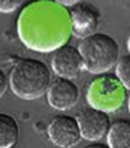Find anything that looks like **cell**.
I'll use <instances>...</instances> for the list:
<instances>
[{
  "instance_id": "1",
  "label": "cell",
  "mask_w": 130,
  "mask_h": 148,
  "mask_svg": "<svg viewBox=\"0 0 130 148\" xmlns=\"http://www.w3.org/2000/svg\"><path fill=\"white\" fill-rule=\"evenodd\" d=\"M51 84V71L36 58H22L10 73V89L22 100H36L47 94Z\"/></svg>"
},
{
  "instance_id": "2",
  "label": "cell",
  "mask_w": 130,
  "mask_h": 148,
  "mask_svg": "<svg viewBox=\"0 0 130 148\" xmlns=\"http://www.w3.org/2000/svg\"><path fill=\"white\" fill-rule=\"evenodd\" d=\"M83 58V69L98 75L109 71L120 58V47L115 39L107 33H94L79 43Z\"/></svg>"
},
{
  "instance_id": "3",
  "label": "cell",
  "mask_w": 130,
  "mask_h": 148,
  "mask_svg": "<svg viewBox=\"0 0 130 148\" xmlns=\"http://www.w3.org/2000/svg\"><path fill=\"white\" fill-rule=\"evenodd\" d=\"M47 136L50 141L60 148H71L82 138L78 119L69 115L54 116L47 126Z\"/></svg>"
},
{
  "instance_id": "4",
  "label": "cell",
  "mask_w": 130,
  "mask_h": 148,
  "mask_svg": "<svg viewBox=\"0 0 130 148\" xmlns=\"http://www.w3.org/2000/svg\"><path fill=\"white\" fill-rule=\"evenodd\" d=\"M76 119L80 127L82 138L94 143L104 138L112 125L109 115L101 108H85Z\"/></svg>"
},
{
  "instance_id": "5",
  "label": "cell",
  "mask_w": 130,
  "mask_h": 148,
  "mask_svg": "<svg viewBox=\"0 0 130 148\" xmlns=\"http://www.w3.org/2000/svg\"><path fill=\"white\" fill-rule=\"evenodd\" d=\"M69 22L73 36L79 39L89 38L97 32L100 25V13L94 6L80 1L72 7Z\"/></svg>"
},
{
  "instance_id": "6",
  "label": "cell",
  "mask_w": 130,
  "mask_h": 148,
  "mask_svg": "<svg viewBox=\"0 0 130 148\" xmlns=\"http://www.w3.org/2000/svg\"><path fill=\"white\" fill-rule=\"evenodd\" d=\"M51 69L60 77L73 79L83 69V58L79 47L71 45L60 46L51 58Z\"/></svg>"
},
{
  "instance_id": "7",
  "label": "cell",
  "mask_w": 130,
  "mask_h": 148,
  "mask_svg": "<svg viewBox=\"0 0 130 148\" xmlns=\"http://www.w3.org/2000/svg\"><path fill=\"white\" fill-rule=\"evenodd\" d=\"M79 100V87L72 79L57 77L47 90V103L57 111L71 110Z\"/></svg>"
},
{
  "instance_id": "8",
  "label": "cell",
  "mask_w": 130,
  "mask_h": 148,
  "mask_svg": "<svg viewBox=\"0 0 130 148\" xmlns=\"http://www.w3.org/2000/svg\"><path fill=\"white\" fill-rule=\"evenodd\" d=\"M107 144L111 148H130V119L114 121L107 134Z\"/></svg>"
},
{
  "instance_id": "9",
  "label": "cell",
  "mask_w": 130,
  "mask_h": 148,
  "mask_svg": "<svg viewBox=\"0 0 130 148\" xmlns=\"http://www.w3.org/2000/svg\"><path fill=\"white\" fill-rule=\"evenodd\" d=\"M20 138L18 122L8 114H0V148H13Z\"/></svg>"
},
{
  "instance_id": "10",
  "label": "cell",
  "mask_w": 130,
  "mask_h": 148,
  "mask_svg": "<svg viewBox=\"0 0 130 148\" xmlns=\"http://www.w3.org/2000/svg\"><path fill=\"white\" fill-rule=\"evenodd\" d=\"M115 73L118 80L123 84L125 89L130 90V53L127 56H122L115 65Z\"/></svg>"
},
{
  "instance_id": "11",
  "label": "cell",
  "mask_w": 130,
  "mask_h": 148,
  "mask_svg": "<svg viewBox=\"0 0 130 148\" xmlns=\"http://www.w3.org/2000/svg\"><path fill=\"white\" fill-rule=\"evenodd\" d=\"M22 4V0H0V11L4 14L14 13Z\"/></svg>"
},
{
  "instance_id": "12",
  "label": "cell",
  "mask_w": 130,
  "mask_h": 148,
  "mask_svg": "<svg viewBox=\"0 0 130 148\" xmlns=\"http://www.w3.org/2000/svg\"><path fill=\"white\" fill-rule=\"evenodd\" d=\"M0 82H1V87H0V94L3 96L7 90V76L3 71H0Z\"/></svg>"
},
{
  "instance_id": "13",
  "label": "cell",
  "mask_w": 130,
  "mask_h": 148,
  "mask_svg": "<svg viewBox=\"0 0 130 148\" xmlns=\"http://www.w3.org/2000/svg\"><path fill=\"white\" fill-rule=\"evenodd\" d=\"M54 1L61 4V6H65V7H73L75 4L80 3L82 0H54Z\"/></svg>"
},
{
  "instance_id": "14",
  "label": "cell",
  "mask_w": 130,
  "mask_h": 148,
  "mask_svg": "<svg viewBox=\"0 0 130 148\" xmlns=\"http://www.w3.org/2000/svg\"><path fill=\"white\" fill-rule=\"evenodd\" d=\"M86 148H111L108 144H103V143H96V144H90Z\"/></svg>"
},
{
  "instance_id": "15",
  "label": "cell",
  "mask_w": 130,
  "mask_h": 148,
  "mask_svg": "<svg viewBox=\"0 0 130 148\" xmlns=\"http://www.w3.org/2000/svg\"><path fill=\"white\" fill-rule=\"evenodd\" d=\"M127 50L130 53V33H129V38H127Z\"/></svg>"
},
{
  "instance_id": "16",
  "label": "cell",
  "mask_w": 130,
  "mask_h": 148,
  "mask_svg": "<svg viewBox=\"0 0 130 148\" xmlns=\"http://www.w3.org/2000/svg\"><path fill=\"white\" fill-rule=\"evenodd\" d=\"M127 108H129V112H130V94H129V98H127Z\"/></svg>"
}]
</instances>
